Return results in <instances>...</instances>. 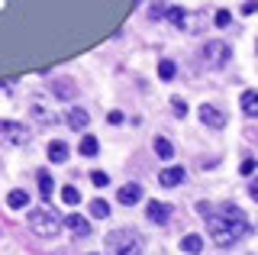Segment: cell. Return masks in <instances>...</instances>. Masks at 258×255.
Wrapping results in <instances>:
<instances>
[{"mask_svg":"<svg viewBox=\"0 0 258 255\" xmlns=\"http://www.w3.org/2000/svg\"><path fill=\"white\" fill-rule=\"evenodd\" d=\"M7 207H10V210H23V207H29V194L26 190H10V194H7Z\"/></svg>","mask_w":258,"mask_h":255,"instance_id":"5bb4252c","label":"cell"},{"mask_svg":"<svg viewBox=\"0 0 258 255\" xmlns=\"http://www.w3.org/2000/svg\"><path fill=\"white\" fill-rule=\"evenodd\" d=\"M213 23H216V26H220V29H226V26H229V23H232V13H229V10H216Z\"/></svg>","mask_w":258,"mask_h":255,"instance_id":"d4e9b609","label":"cell"},{"mask_svg":"<svg viewBox=\"0 0 258 255\" xmlns=\"http://www.w3.org/2000/svg\"><path fill=\"white\" fill-rule=\"evenodd\" d=\"M107 249L113 255H142V236L133 229H113L107 236Z\"/></svg>","mask_w":258,"mask_h":255,"instance_id":"3957f363","label":"cell"},{"mask_svg":"<svg viewBox=\"0 0 258 255\" xmlns=\"http://www.w3.org/2000/svg\"><path fill=\"white\" fill-rule=\"evenodd\" d=\"M142 197V187L139 184H126V187H119V204H136Z\"/></svg>","mask_w":258,"mask_h":255,"instance_id":"e0dca14e","label":"cell"},{"mask_svg":"<svg viewBox=\"0 0 258 255\" xmlns=\"http://www.w3.org/2000/svg\"><path fill=\"white\" fill-rule=\"evenodd\" d=\"M174 75H177V65L165 58V61L158 65V78H161V81H174Z\"/></svg>","mask_w":258,"mask_h":255,"instance_id":"603a6c76","label":"cell"},{"mask_svg":"<svg viewBox=\"0 0 258 255\" xmlns=\"http://www.w3.org/2000/svg\"><path fill=\"white\" fill-rule=\"evenodd\" d=\"M91 184H94V187H107V184H110V178H107L103 171H94V174H91Z\"/></svg>","mask_w":258,"mask_h":255,"instance_id":"484cf974","label":"cell"},{"mask_svg":"<svg viewBox=\"0 0 258 255\" xmlns=\"http://www.w3.org/2000/svg\"><path fill=\"white\" fill-rule=\"evenodd\" d=\"M232 58V45L229 42H223V39H210V42L204 45V52H200V61H204L207 68H223L226 61Z\"/></svg>","mask_w":258,"mask_h":255,"instance_id":"277c9868","label":"cell"},{"mask_svg":"<svg viewBox=\"0 0 258 255\" xmlns=\"http://www.w3.org/2000/svg\"><path fill=\"white\" fill-rule=\"evenodd\" d=\"M48 158H52L55 165L68 162V146H64L61 139H52V142H48Z\"/></svg>","mask_w":258,"mask_h":255,"instance_id":"7c38bea8","label":"cell"},{"mask_svg":"<svg viewBox=\"0 0 258 255\" xmlns=\"http://www.w3.org/2000/svg\"><path fill=\"white\" fill-rule=\"evenodd\" d=\"M61 201H64V204H78V201H81V190H78L75 184H68V187L61 190Z\"/></svg>","mask_w":258,"mask_h":255,"instance_id":"cb8c5ba5","label":"cell"},{"mask_svg":"<svg viewBox=\"0 0 258 255\" xmlns=\"http://www.w3.org/2000/svg\"><path fill=\"white\" fill-rule=\"evenodd\" d=\"M155 155L161 158V162H171V158H174V146L165 136H155Z\"/></svg>","mask_w":258,"mask_h":255,"instance_id":"9a60e30c","label":"cell"},{"mask_svg":"<svg viewBox=\"0 0 258 255\" xmlns=\"http://www.w3.org/2000/svg\"><path fill=\"white\" fill-rule=\"evenodd\" d=\"M0 139H4L7 146H29L32 133L23 123H16V119H0Z\"/></svg>","mask_w":258,"mask_h":255,"instance_id":"5b68a950","label":"cell"},{"mask_svg":"<svg viewBox=\"0 0 258 255\" xmlns=\"http://www.w3.org/2000/svg\"><path fill=\"white\" fill-rule=\"evenodd\" d=\"M36 178H39V194H42L45 201H52V174H48V171L42 168V171L36 174Z\"/></svg>","mask_w":258,"mask_h":255,"instance_id":"d6986e66","label":"cell"},{"mask_svg":"<svg viewBox=\"0 0 258 255\" xmlns=\"http://www.w3.org/2000/svg\"><path fill=\"white\" fill-rule=\"evenodd\" d=\"M61 226H68V229H71V233H75L78 239H87V236H91V223H87L84 217H78V213L64 217V220H61Z\"/></svg>","mask_w":258,"mask_h":255,"instance_id":"30bf717a","label":"cell"},{"mask_svg":"<svg viewBox=\"0 0 258 255\" xmlns=\"http://www.w3.org/2000/svg\"><path fill=\"white\" fill-rule=\"evenodd\" d=\"M181 249L187 252V255H197L200 249H204V239H200L197 233H190V236H184V239H181Z\"/></svg>","mask_w":258,"mask_h":255,"instance_id":"ac0fdd59","label":"cell"},{"mask_svg":"<svg viewBox=\"0 0 258 255\" xmlns=\"http://www.w3.org/2000/svg\"><path fill=\"white\" fill-rule=\"evenodd\" d=\"M64 119H68V126H71V130H84V126H87V119H91V116H87V110H81V107H71Z\"/></svg>","mask_w":258,"mask_h":255,"instance_id":"4fadbf2b","label":"cell"},{"mask_svg":"<svg viewBox=\"0 0 258 255\" xmlns=\"http://www.w3.org/2000/svg\"><path fill=\"white\" fill-rule=\"evenodd\" d=\"M107 119H110V123H113V126H119V123H123V113H119V110H113V113H110Z\"/></svg>","mask_w":258,"mask_h":255,"instance_id":"f546056e","label":"cell"},{"mask_svg":"<svg viewBox=\"0 0 258 255\" xmlns=\"http://www.w3.org/2000/svg\"><path fill=\"white\" fill-rule=\"evenodd\" d=\"M242 113H245V116H255L258 113V94L255 91H245V94H242Z\"/></svg>","mask_w":258,"mask_h":255,"instance_id":"2e32d148","label":"cell"},{"mask_svg":"<svg viewBox=\"0 0 258 255\" xmlns=\"http://www.w3.org/2000/svg\"><path fill=\"white\" fill-rule=\"evenodd\" d=\"M145 217H149L152 223H165L168 217H171V207L161 204V201H152L149 207H145Z\"/></svg>","mask_w":258,"mask_h":255,"instance_id":"8fae6325","label":"cell"},{"mask_svg":"<svg viewBox=\"0 0 258 255\" xmlns=\"http://www.w3.org/2000/svg\"><path fill=\"white\" fill-rule=\"evenodd\" d=\"M207 226H210V239L220 249H229L232 242H239L242 236L248 233V217L232 204H223L220 210L210 207L207 210Z\"/></svg>","mask_w":258,"mask_h":255,"instance_id":"6da1fadb","label":"cell"},{"mask_svg":"<svg viewBox=\"0 0 258 255\" xmlns=\"http://www.w3.org/2000/svg\"><path fill=\"white\" fill-rule=\"evenodd\" d=\"M255 10H258V4H255V0H248V4L242 7V13H245V17H248V13H255Z\"/></svg>","mask_w":258,"mask_h":255,"instance_id":"4dcf8cb0","label":"cell"},{"mask_svg":"<svg viewBox=\"0 0 258 255\" xmlns=\"http://www.w3.org/2000/svg\"><path fill=\"white\" fill-rule=\"evenodd\" d=\"M184 178H187V171H184L181 165H171V168H165V171L158 174V184L161 187H177Z\"/></svg>","mask_w":258,"mask_h":255,"instance_id":"9c48e42d","label":"cell"},{"mask_svg":"<svg viewBox=\"0 0 258 255\" xmlns=\"http://www.w3.org/2000/svg\"><path fill=\"white\" fill-rule=\"evenodd\" d=\"M171 110H174L177 116H184V113H187V103H184L181 97H174V100H171Z\"/></svg>","mask_w":258,"mask_h":255,"instance_id":"4316f807","label":"cell"},{"mask_svg":"<svg viewBox=\"0 0 258 255\" xmlns=\"http://www.w3.org/2000/svg\"><path fill=\"white\" fill-rule=\"evenodd\" d=\"M91 217H97V220H107V217H110V204L103 201V197L91 201Z\"/></svg>","mask_w":258,"mask_h":255,"instance_id":"ffe728a7","label":"cell"},{"mask_svg":"<svg viewBox=\"0 0 258 255\" xmlns=\"http://www.w3.org/2000/svg\"><path fill=\"white\" fill-rule=\"evenodd\" d=\"M29 116L36 119L39 126H55V123H58L55 107H52V103H45L42 97H32V100H29Z\"/></svg>","mask_w":258,"mask_h":255,"instance_id":"8992f818","label":"cell"},{"mask_svg":"<svg viewBox=\"0 0 258 255\" xmlns=\"http://www.w3.org/2000/svg\"><path fill=\"white\" fill-rule=\"evenodd\" d=\"M165 17H168V23H174V26H184V23H187V13H184L181 7H168Z\"/></svg>","mask_w":258,"mask_h":255,"instance_id":"7402d4cb","label":"cell"},{"mask_svg":"<svg viewBox=\"0 0 258 255\" xmlns=\"http://www.w3.org/2000/svg\"><path fill=\"white\" fill-rule=\"evenodd\" d=\"M197 116H200V123H204L207 130H223V126H226V113L216 110L213 103H204V107L197 110Z\"/></svg>","mask_w":258,"mask_h":255,"instance_id":"ba28073f","label":"cell"},{"mask_svg":"<svg viewBox=\"0 0 258 255\" xmlns=\"http://www.w3.org/2000/svg\"><path fill=\"white\" fill-rule=\"evenodd\" d=\"M52 94L58 97L61 103H71L78 97V84H75V78H52Z\"/></svg>","mask_w":258,"mask_h":255,"instance_id":"52a82bcc","label":"cell"},{"mask_svg":"<svg viewBox=\"0 0 258 255\" xmlns=\"http://www.w3.org/2000/svg\"><path fill=\"white\" fill-rule=\"evenodd\" d=\"M239 171H242V174H252V171H255V158H245V162L239 165Z\"/></svg>","mask_w":258,"mask_h":255,"instance_id":"f1b7e54d","label":"cell"},{"mask_svg":"<svg viewBox=\"0 0 258 255\" xmlns=\"http://www.w3.org/2000/svg\"><path fill=\"white\" fill-rule=\"evenodd\" d=\"M161 13H165V4H158V0H155V4L149 7V17L155 20V17H161Z\"/></svg>","mask_w":258,"mask_h":255,"instance_id":"83f0119b","label":"cell"},{"mask_svg":"<svg viewBox=\"0 0 258 255\" xmlns=\"http://www.w3.org/2000/svg\"><path fill=\"white\" fill-rule=\"evenodd\" d=\"M97 149H100V146H97V136H91V133H87V136L81 139L78 152H81V155H97Z\"/></svg>","mask_w":258,"mask_h":255,"instance_id":"44dd1931","label":"cell"},{"mask_svg":"<svg viewBox=\"0 0 258 255\" xmlns=\"http://www.w3.org/2000/svg\"><path fill=\"white\" fill-rule=\"evenodd\" d=\"M26 220H29V229L39 239H55L61 233V217L52 210V207H36V210H29Z\"/></svg>","mask_w":258,"mask_h":255,"instance_id":"7a4b0ae2","label":"cell"}]
</instances>
